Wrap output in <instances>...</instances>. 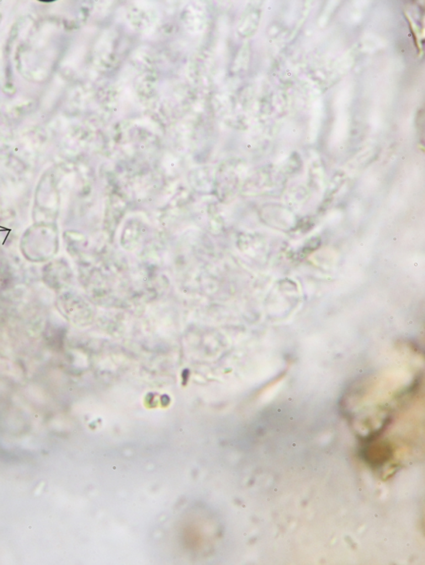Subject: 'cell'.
<instances>
[{"mask_svg":"<svg viewBox=\"0 0 425 565\" xmlns=\"http://www.w3.org/2000/svg\"><path fill=\"white\" fill-rule=\"evenodd\" d=\"M203 10H200L199 8H193L192 10H186V17H184L185 19V23L187 25L190 26V27H195L197 25V28H199V26L202 24H204L205 23V15H204Z\"/></svg>","mask_w":425,"mask_h":565,"instance_id":"obj_1","label":"cell"}]
</instances>
